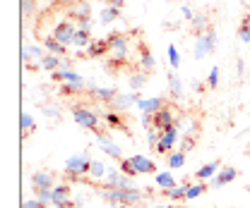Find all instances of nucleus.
I'll return each instance as SVG.
<instances>
[{
    "label": "nucleus",
    "mask_w": 250,
    "mask_h": 208,
    "mask_svg": "<svg viewBox=\"0 0 250 208\" xmlns=\"http://www.w3.org/2000/svg\"><path fill=\"white\" fill-rule=\"evenodd\" d=\"M106 41H108V48H111V53H108V67L116 69V67L127 65V60H130V41H127V36H125L123 31H111L106 36Z\"/></svg>",
    "instance_id": "nucleus-1"
},
{
    "label": "nucleus",
    "mask_w": 250,
    "mask_h": 208,
    "mask_svg": "<svg viewBox=\"0 0 250 208\" xmlns=\"http://www.w3.org/2000/svg\"><path fill=\"white\" fill-rule=\"evenodd\" d=\"M92 156H89V151H77V153H72V156H67L65 158V175L70 182H84V179L89 177V168H92Z\"/></svg>",
    "instance_id": "nucleus-2"
},
{
    "label": "nucleus",
    "mask_w": 250,
    "mask_h": 208,
    "mask_svg": "<svg viewBox=\"0 0 250 208\" xmlns=\"http://www.w3.org/2000/svg\"><path fill=\"white\" fill-rule=\"evenodd\" d=\"M118 168L123 170L125 175L135 177V175H156V163L145 156V153H135V156H127L118 163Z\"/></svg>",
    "instance_id": "nucleus-3"
},
{
    "label": "nucleus",
    "mask_w": 250,
    "mask_h": 208,
    "mask_svg": "<svg viewBox=\"0 0 250 208\" xmlns=\"http://www.w3.org/2000/svg\"><path fill=\"white\" fill-rule=\"evenodd\" d=\"M70 115L72 120L77 122V127H82V129H87V132H99L101 129V113L99 110H94L89 105H84V103H77V105H72L70 108Z\"/></svg>",
    "instance_id": "nucleus-4"
},
{
    "label": "nucleus",
    "mask_w": 250,
    "mask_h": 208,
    "mask_svg": "<svg viewBox=\"0 0 250 208\" xmlns=\"http://www.w3.org/2000/svg\"><path fill=\"white\" fill-rule=\"evenodd\" d=\"M217 31L209 29L205 31V34H200V36H195V43H192V58L195 60H205L207 55H212L214 51H217Z\"/></svg>",
    "instance_id": "nucleus-5"
},
{
    "label": "nucleus",
    "mask_w": 250,
    "mask_h": 208,
    "mask_svg": "<svg viewBox=\"0 0 250 208\" xmlns=\"http://www.w3.org/2000/svg\"><path fill=\"white\" fill-rule=\"evenodd\" d=\"M181 118H183L181 108H178V105H173V103H168L164 110H159V113L154 115V127L156 129H168V127L178 124Z\"/></svg>",
    "instance_id": "nucleus-6"
},
{
    "label": "nucleus",
    "mask_w": 250,
    "mask_h": 208,
    "mask_svg": "<svg viewBox=\"0 0 250 208\" xmlns=\"http://www.w3.org/2000/svg\"><path fill=\"white\" fill-rule=\"evenodd\" d=\"M181 141V127L178 124H173V127H168V129H161V139H159V144H156V153H171V151L176 149V144Z\"/></svg>",
    "instance_id": "nucleus-7"
},
{
    "label": "nucleus",
    "mask_w": 250,
    "mask_h": 208,
    "mask_svg": "<svg viewBox=\"0 0 250 208\" xmlns=\"http://www.w3.org/2000/svg\"><path fill=\"white\" fill-rule=\"evenodd\" d=\"M94 137H96V144H99V149L104 151L108 158H113L116 163H121V160H123V149H121V146H118V144L111 139V134H108V132L99 129Z\"/></svg>",
    "instance_id": "nucleus-8"
},
{
    "label": "nucleus",
    "mask_w": 250,
    "mask_h": 208,
    "mask_svg": "<svg viewBox=\"0 0 250 208\" xmlns=\"http://www.w3.org/2000/svg\"><path fill=\"white\" fill-rule=\"evenodd\" d=\"M104 187H111V189H130L135 187V182L130 175H125L118 165H108V175L104 179Z\"/></svg>",
    "instance_id": "nucleus-9"
},
{
    "label": "nucleus",
    "mask_w": 250,
    "mask_h": 208,
    "mask_svg": "<svg viewBox=\"0 0 250 208\" xmlns=\"http://www.w3.org/2000/svg\"><path fill=\"white\" fill-rule=\"evenodd\" d=\"M75 34H77V22H72V19H61L53 31H51V36L53 38H58L62 46H72V41H75Z\"/></svg>",
    "instance_id": "nucleus-10"
},
{
    "label": "nucleus",
    "mask_w": 250,
    "mask_h": 208,
    "mask_svg": "<svg viewBox=\"0 0 250 208\" xmlns=\"http://www.w3.org/2000/svg\"><path fill=\"white\" fill-rule=\"evenodd\" d=\"M140 96H142L140 91H127V93H121V91H118V96L111 101L108 110H113V113H127L130 108H137Z\"/></svg>",
    "instance_id": "nucleus-11"
},
{
    "label": "nucleus",
    "mask_w": 250,
    "mask_h": 208,
    "mask_svg": "<svg viewBox=\"0 0 250 208\" xmlns=\"http://www.w3.org/2000/svg\"><path fill=\"white\" fill-rule=\"evenodd\" d=\"M166 105H168L166 96H149V98L140 96V101H137V110H140L142 115H156V113L164 110Z\"/></svg>",
    "instance_id": "nucleus-12"
},
{
    "label": "nucleus",
    "mask_w": 250,
    "mask_h": 208,
    "mask_svg": "<svg viewBox=\"0 0 250 208\" xmlns=\"http://www.w3.org/2000/svg\"><path fill=\"white\" fill-rule=\"evenodd\" d=\"M72 187L67 184H56L53 187V206L56 208H75V199H72Z\"/></svg>",
    "instance_id": "nucleus-13"
},
{
    "label": "nucleus",
    "mask_w": 250,
    "mask_h": 208,
    "mask_svg": "<svg viewBox=\"0 0 250 208\" xmlns=\"http://www.w3.org/2000/svg\"><path fill=\"white\" fill-rule=\"evenodd\" d=\"M29 182H31V187H34V191H39V189H53L56 187V175L51 170H34Z\"/></svg>",
    "instance_id": "nucleus-14"
},
{
    "label": "nucleus",
    "mask_w": 250,
    "mask_h": 208,
    "mask_svg": "<svg viewBox=\"0 0 250 208\" xmlns=\"http://www.w3.org/2000/svg\"><path fill=\"white\" fill-rule=\"evenodd\" d=\"M89 17H92V5H89V0H77V2L67 5V19L82 22V19H89Z\"/></svg>",
    "instance_id": "nucleus-15"
},
{
    "label": "nucleus",
    "mask_w": 250,
    "mask_h": 208,
    "mask_svg": "<svg viewBox=\"0 0 250 208\" xmlns=\"http://www.w3.org/2000/svg\"><path fill=\"white\" fill-rule=\"evenodd\" d=\"M89 96H92L94 101H99V103L111 105V101L118 96V89L116 87H96V84H92L89 87Z\"/></svg>",
    "instance_id": "nucleus-16"
},
{
    "label": "nucleus",
    "mask_w": 250,
    "mask_h": 208,
    "mask_svg": "<svg viewBox=\"0 0 250 208\" xmlns=\"http://www.w3.org/2000/svg\"><path fill=\"white\" fill-rule=\"evenodd\" d=\"M84 53H87V58H92V60L108 58V53H111V48H108V41H106V38H94L92 43H89V48H87Z\"/></svg>",
    "instance_id": "nucleus-17"
},
{
    "label": "nucleus",
    "mask_w": 250,
    "mask_h": 208,
    "mask_svg": "<svg viewBox=\"0 0 250 208\" xmlns=\"http://www.w3.org/2000/svg\"><path fill=\"white\" fill-rule=\"evenodd\" d=\"M236 177H238V170L231 168V165H226V168H221L217 173V177L209 179V187H226V184L236 182Z\"/></svg>",
    "instance_id": "nucleus-18"
},
{
    "label": "nucleus",
    "mask_w": 250,
    "mask_h": 208,
    "mask_svg": "<svg viewBox=\"0 0 250 208\" xmlns=\"http://www.w3.org/2000/svg\"><path fill=\"white\" fill-rule=\"evenodd\" d=\"M166 79H168V93H171V98H173V101H183L186 93H183V82H181L178 72H176V69H168Z\"/></svg>",
    "instance_id": "nucleus-19"
},
{
    "label": "nucleus",
    "mask_w": 250,
    "mask_h": 208,
    "mask_svg": "<svg viewBox=\"0 0 250 208\" xmlns=\"http://www.w3.org/2000/svg\"><path fill=\"white\" fill-rule=\"evenodd\" d=\"M219 168H221V163H219V160L205 163V165H200V168L195 170V179H197V182H209L212 177H217Z\"/></svg>",
    "instance_id": "nucleus-20"
},
{
    "label": "nucleus",
    "mask_w": 250,
    "mask_h": 208,
    "mask_svg": "<svg viewBox=\"0 0 250 208\" xmlns=\"http://www.w3.org/2000/svg\"><path fill=\"white\" fill-rule=\"evenodd\" d=\"M147 82H149V72H145V69H135V72H130V77H127V89L130 91H142L147 87Z\"/></svg>",
    "instance_id": "nucleus-21"
},
{
    "label": "nucleus",
    "mask_w": 250,
    "mask_h": 208,
    "mask_svg": "<svg viewBox=\"0 0 250 208\" xmlns=\"http://www.w3.org/2000/svg\"><path fill=\"white\" fill-rule=\"evenodd\" d=\"M46 55V48L43 46H36V43H29L22 48V62L24 65H31V62H39V60Z\"/></svg>",
    "instance_id": "nucleus-22"
},
{
    "label": "nucleus",
    "mask_w": 250,
    "mask_h": 208,
    "mask_svg": "<svg viewBox=\"0 0 250 208\" xmlns=\"http://www.w3.org/2000/svg\"><path fill=\"white\" fill-rule=\"evenodd\" d=\"M41 46L46 48V53L58 55V58H65V53H67V46H62L61 41H58V38H53V36H43Z\"/></svg>",
    "instance_id": "nucleus-23"
},
{
    "label": "nucleus",
    "mask_w": 250,
    "mask_h": 208,
    "mask_svg": "<svg viewBox=\"0 0 250 208\" xmlns=\"http://www.w3.org/2000/svg\"><path fill=\"white\" fill-rule=\"evenodd\" d=\"M118 17H121V10H118V7H111V5H106V7H101V12H99V17H96V24H101V27H108V24H113Z\"/></svg>",
    "instance_id": "nucleus-24"
},
{
    "label": "nucleus",
    "mask_w": 250,
    "mask_h": 208,
    "mask_svg": "<svg viewBox=\"0 0 250 208\" xmlns=\"http://www.w3.org/2000/svg\"><path fill=\"white\" fill-rule=\"evenodd\" d=\"M190 24V29H192V34H205V31L209 29V17H207V12H195V17L188 22Z\"/></svg>",
    "instance_id": "nucleus-25"
},
{
    "label": "nucleus",
    "mask_w": 250,
    "mask_h": 208,
    "mask_svg": "<svg viewBox=\"0 0 250 208\" xmlns=\"http://www.w3.org/2000/svg\"><path fill=\"white\" fill-rule=\"evenodd\" d=\"M154 182H156V187H159L161 191H168V189H176V187H178V182H176V177H173V173H168V170L156 173Z\"/></svg>",
    "instance_id": "nucleus-26"
},
{
    "label": "nucleus",
    "mask_w": 250,
    "mask_h": 208,
    "mask_svg": "<svg viewBox=\"0 0 250 208\" xmlns=\"http://www.w3.org/2000/svg\"><path fill=\"white\" fill-rule=\"evenodd\" d=\"M137 65H140V69H145V72H152L156 67V60L152 55V51L147 48V46H140V58H137Z\"/></svg>",
    "instance_id": "nucleus-27"
},
{
    "label": "nucleus",
    "mask_w": 250,
    "mask_h": 208,
    "mask_svg": "<svg viewBox=\"0 0 250 208\" xmlns=\"http://www.w3.org/2000/svg\"><path fill=\"white\" fill-rule=\"evenodd\" d=\"M188 156L186 151H171L168 156H166V165H168V170H183V165H186Z\"/></svg>",
    "instance_id": "nucleus-28"
},
{
    "label": "nucleus",
    "mask_w": 250,
    "mask_h": 208,
    "mask_svg": "<svg viewBox=\"0 0 250 208\" xmlns=\"http://www.w3.org/2000/svg\"><path fill=\"white\" fill-rule=\"evenodd\" d=\"M106 175H108V165H106L104 160H96V158H94L92 168H89V179H92V182H104Z\"/></svg>",
    "instance_id": "nucleus-29"
},
{
    "label": "nucleus",
    "mask_w": 250,
    "mask_h": 208,
    "mask_svg": "<svg viewBox=\"0 0 250 208\" xmlns=\"http://www.w3.org/2000/svg\"><path fill=\"white\" fill-rule=\"evenodd\" d=\"M39 67H41V69H46V72H56V69H61V67H62V58L46 53L43 58L39 60Z\"/></svg>",
    "instance_id": "nucleus-30"
},
{
    "label": "nucleus",
    "mask_w": 250,
    "mask_h": 208,
    "mask_svg": "<svg viewBox=\"0 0 250 208\" xmlns=\"http://www.w3.org/2000/svg\"><path fill=\"white\" fill-rule=\"evenodd\" d=\"M188 187H190V182H183V184H178L176 189H168V191H161L168 201H186V194H188Z\"/></svg>",
    "instance_id": "nucleus-31"
},
{
    "label": "nucleus",
    "mask_w": 250,
    "mask_h": 208,
    "mask_svg": "<svg viewBox=\"0 0 250 208\" xmlns=\"http://www.w3.org/2000/svg\"><path fill=\"white\" fill-rule=\"evenodd\" d=\"M94 41L92 31H84V29H77V34H75V41H72V46L75 48H80V51H87L89 48V43Z\"/></svg>",
    "instance_id": "nucleus-32"
},
{
    "label": "nucleus",
    "mask_w": 250,
    "mask_h": 208,
    "mask_svg": "<svg viewBox=\"0 0 250 208\" xmlns=\"http://www.w3.org/2000/svg\"><path fill=\"white\" fill-rule=\"evenodd\" d=\"M34 129H36V120L31 113H22V118H20V132H22V137H29L34 134Z\"/></svg>",
    "instance_id": "nucleus-33"
},
{
    "label": "nucleus",
    "mask_w": 250,
    "mask_h": 208,
    "mask_svg": "<svg viewBox=\"0 0 250 208\" xmlns=\"http://www.w3.org/2000/svg\"><path fill=\"white\" fill-rule=\"evenodd\" d=\"M101 118L106 122V127H111V129H123V118H121V113H113V110H108V113H101Z\"/></svg>",
    "instance_id": "nucleus-34"
},
{
    "label": "nucleus",
    "mask_w": 250,
    "mask_h": 208,
    "mask_svg": "<svg viewBox=\"0 0 250 208\" xmlns=\"http://www.w3.org/2000/svg\"><path fill=\"white\" fill-rule=\"evenodd\" d=\"M205 191H207V182H195V184H190V187H188V194H186V201L200 199Z\"/></svg>",
    "instance_id": "nucleus-35"
},
{
    "label": "nucleus",
    "mask_w": 250,
    "mask_h": 208,
    "mask_svg": "<svg viewBox=\"0 0 250 208\" xmlns=\"http://www.w3.org/2000/svg\"><path fill=\"white\" fill-rule=\"evenodd\" d=\"M166 53H168V65H171V69H178L181 67V53H178V46L176 43H168V48H166Z\"/></svg>",
    "instance_id": "nucleus-36"
},
{
    "label": "nucleus",
    "mask_w": 250,
    "mask_h": 208,
    "mask_svg": "<svg viewBox=\"0 0 250 208\" xmlns=\"http://www.w3.org/2000/svg\"><path fill=\"white\" fill-rule=\"evenodd\" d=\"M145 137H147V146L154 151L156 144H159V139H161V129H156L154 124H152L149 129H145Z\"/></svg>",
    "instance_id": "nucleus-37"
},
{
    "label": "nucleus",
    "mask_w": 250,
    "mask_h": 208,
    "mask_svg": "<svg viewBox=\"0 0 250 208\" xmlns=\"http://www.w3.org/2000/svg\"><path fill=\"white\" fill-rule=\"evenodd\" d=\"M238 38H241L246 46H250V15L243 17V22H241V27H238Z\"/></svg>",
    "instance_id": "nucleus-38"
},
{
    "label": "nucleus",
    "mask_w": 250,
    "mask_h": 208,
    "mask_svg": "<svg viewBox=\"0 0 250 208\" xmlns=\"http://www.w3.org/2000/svg\"><path fill=\"white\" fill-rule=\"evenodd\" d=\"M20 7H22V19H29L36 12V0H20Z\"/></svg>",
    "instance_id": "nucleus-39"
},
{
    "label": "nucleus",
    "mask_w": 250,
    "mask_h": 208,
    "mask_svg": "<svg viewBox=\"0 0 250 208\" xmlns=\"http://www.w3.org/2000/svg\"><path fill=\"white\" fill-rule=\"evenodd\" d=\"M36 194V199L43 204V206H53V189H39V191H34Z\"/></svg>",
    "instance_id": "nucleus-40"
},
{
    "label": "nucleus",
    "mask_w": 250,
    "mask_h": 208,
    "mask_svg": "<svg viewBox=\"0 0 250 208\" xmlns=\"http://www.w3.org/2000/svg\"><path fill=\"white\" fill-rule=\"evenodd\" d=\"M219 79H221V69H219V67H212V69H209V74H207V82H205V84H207L209 89H217Z\"/></svg>",
    "instance_id": "nucleus-41"
},
{
    "label": "nucleus",
    "mask_w": 250,
    "mask_h": 208,
    "mask_svg": "<svg viewBox=\"0 0 250 208\" xmlns=\"http://www.w3.org/2000/svg\"><path fill=\"white\" fill-rule=\"evenodd\" d=\"M43 115L51 120H61V113H58V108H53V105H43Z\"/></svg>",
    "instance_id": "nucleus-42"
},
{
    "label": "nucleus",
    "mask_w": 250,
    "mask_h": 208,
    "mask_svg": "<svg viewBox=\"0 0 250 208\" xmlns=\"http://www.w3.org/2000/svg\"><path fill=\"white\" fill-rule=\"evenodd\" d=\"M195 144H197V139H192V137H183V139H181V151H190L192 149V146H195Z\"/></svg>",
    "instance_id": "nucleus-43"
},
{
    "label": "nucleus",
    "mask_w": 250,
    "mask_h": 208,
    "mask_svg": "<svg viewBox=\"0 0 250 208\" xmlns=\"http://www.w3.org/2000/svg\"><path fill=\"white\" fill-rule=\"evenodd\" d=\"M181 17H183L186 22H190V19L195 17V10H192L190 5H181Z\"/></svg>",
    "instance_id": "nucleus-44"
},
{
    "label": "nucleus",
    "mask_w": 250,
    "mask_h": 208,
    "mask_svg": "<svg viewBox=\"0 0 250 208\" xmlns=\"http://www.w3.org/2000/svg\"><path fill=\"white\" fill-rule=\"evenodd\" d=\"M22 208H48V206H43L39 199H27V201H22Z\"/></svg>",
    "instance_id": "nucleus-45"
},
{
    "label": "nucleus",
    "mask_w": 250,
    "mask_h": 208,
    "mask_svg": "<svg viewBox=\"0 0 250 208\" xmlns=\"http://www.w3.org/2000/svg\"><path fill=\"white\" fill-rule=\"evenodd\" d=\"M77 29H84V31H92L94 29V19H82V22H77Z\"/></svg>",
    "instance_id": "nucleus-46"
},
{
    "label": "nucleus",
    "mask_w": 250,
    "mask_h": 208,
    "mask_svg": "<svg viewBox=\"0 0 250 208\" xmlns=\"http://www.w3.org/2000/svg\"><path fill=\"white\" fill-rule=\"evenodd\" d=\"M236 69H238V77L243 79V77H246V62H243L241 58L236 60Z\"/></svg>",
    "instance_id": "nucleus-47"
},
{
    "label": "nucleus",
    "mask_w": 250,
    "mask_h": 208,
    "mask_svg": "<svg viewBox=\"0 0 250 208\" xmlns=\"http://www.w3.org/2000/svg\"><path fill=\"white\" fill-rule=\"evenodd\" d=\"M106 5H111V7H118V10H123V7H125V0H106Z\"/></svg>",
    "instance_id": "nucleus-48"
},
{
    "label": "nucleus",
    "mask_w": 250,
    "mask_h": 208,
    "mask_svg": "<svg viewBox=\"0 0 250 208\" xmlns=\"http://www.w3.org/2000/svg\"><path fill=\"white\" fill-rule=\"evenodd\" d=\"M190 87H192V91H200V89H205V87H207V84H200V82H197V79H195V82H192V84H190Z\"/></svg>",
    "instance_id": "nucleus-49"
},
{
    "label": "nucleus",
    "mask_w": 250,
    "mask_h": 208,
    "mask_svg": "<svg viewBox=\"0 0 250 208\" xmlns=\"http://www.w3.org/2000/svg\"><path fill=\"white\" fill-rule=\"evenodd\" d=\"M149 208H173V206H166V204H154V206H149Z\"/></svg>",
    "instance_id": "nucleus-50"
},
{
    "label": "nucleus",
    "mask_w": 250,
    "mask_h": 208,
    "mask_svg": "<svg viewBox=\"0 0 250 208\" xmlns=\"http://www.w3.org/2000/svg\"><path fill=\"white\" fill-rule=\"evenodd\" d=\"M41 2H46V5H56V2H61V0H41Z\"/></svg>",
    "instance_id": "nucleus-51"
},
{
    "label": "nucleus",
    "mask_w": 250,
    "mask_h": 208,
    "mask_svg": "<svg viewBox=\"0 0 250 208\" xmlns=\"http://www.w3.org/2000/svg\"><path fill=\"white\" fill-rule=\"evenodd\" d=\"M108 208H130V206H123V204H116V206H108Z\"/></svg>",
    "instance_id": "nucleus-52"
},
{
    "label": "nucleus",
    "mask_w": 250,
    "mask_h": 208,
    "mask_svg": "<svg viewBox=\"0 0 250 208\" xmlns=\"http://www.w3.org/2000/svg\"><path fill=\"white\" fill-rule=\"evenodd\" d=\"M246 191H248V194H250V184H248V187H246Z\"/></svg>",
    "instance_id": "nucleus-53"
},
{
    "label": "nucleus",
    "mask_w": 250,
    "mask_h": 208,
    "mask_svg": "<svg viewBox=\"0 0 250 208\" xmlns=\"http://www.w3.org/2000/svg\"><path fill=\"white\" fill-rule=\"evenodd\" d=\"M248 48H250V46H248Z\"/></svg>",
    "instance_id": "nucleus-54"
}]
</instances>
